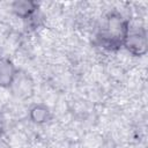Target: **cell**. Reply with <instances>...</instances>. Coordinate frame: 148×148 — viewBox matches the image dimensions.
<instances>
[{
    "label": "cell",
    "mask_w": 148,
    "mask_h": 148,
    "mask_svg": "<svg viewBox=\"0 0 148 148\" xmlns=\"http://www.w3.org/2000/svg\"><path fill=\"white\" fill-rule=\"evenodd\" d=\"M18 69L15 67L13 61L8 58H0V87L1 88H10L13 84Z\"/></svg>",
    "instance_id": "7a4b0ae2"
},
{
    "label": "cell",
    "mask_w": 148,
    "mask_h": 148,
    "mask_svg": "<svg viewBox=\"0 0 148 148\" xmlns=\"http://www.w3.org/2000/svg\"><path fill=\"white\" fill-rule=\"evenodd\" d=\"M29 117L30 120L35 124H45L51 119L52 114L49 106H46L43 103H39V104H35L30 109Z\"/></svg>",
    "instance_id": "277c9868"
},
{
    "label": "cell",
    "mask_w": 148,
    "mask_h": 148,
    "mask_svg": "<svg viewBox=\"0 0 148 148\" xmlns=\"http://www.w3.org/2000/svg\"><path fill=\"white\" fill-rule=\"evenodd\" d=\"M10 89L13 90V92H15L17 96L20 97H27L29 95H31L32 91V81L30 80V77L23 73L20 74V72L17 73L13 84L10 86Z\"/></svg>",
    "instance_id": "3957f363"
},
{
    "label": "cell",
    "mask_w": 148,
    "mask_h": 148,
    "mask_svg": "<svg viewBox=\"0 0 148 148\" xmlns=\"http://www.w3.org/2000/svg\"><path fill=\"white\" fill-rule=\"evenodd\" d=\"M123 45L133 56L140 57L147 52V38L145 29L131 31L128 29L126 36L123 39Z\"/></svg>",
    "instance_id": "6da1fadb"
},
{
    "label": "cell",
    "mask_w": 148,
    "mask_h": 148,
    "mask_svg": "<svg viewBox=\"0 0 148 148\" xmlns=\"http://www.w3.org/2000/svg\"><path fill=\"white\" fill-rule=\"evenodd\" d=\"M14 14L21 18H30L37 9V5L34 1H15L12 5Z\"/></svg>",
    "instance_id": "5b68a950"
}]
</instances>
